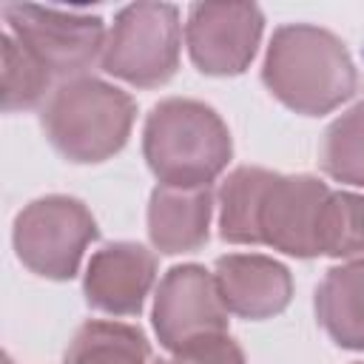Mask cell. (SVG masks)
<instances>
[{
  "mask_svg": "<svg viewBox=\"0 0 364 364\" xmlns=\"http://www.w3.org/2000/svg\"><path fill=\"white\" fill-rule=\"evenodd\" d=\"M358 364H364V361H358Z\"/></svg>",
  "mask_w": 364,
  "mask_h": 364,
  "instance_id": "d6986e66",
  "label": "cell"
},
{
  "mask_svg": "<svg viewBox=\"0 0 364 364\" xmlns=\"http://www.w3.org/2000/svg\"><path fill=\"white\" fill-rule=\"evenodd\" d=\"M318 165L333 182L364 188V102L347 108L327 125Z\"/></svg>",
  "mask_w": 364,
  "mask_h": 364,
  "instance_id": "9a60e30c",
  "label": "cell"
},
{
  "mask_svg": "<svg viewBox=\"0 0 364 364\" xmlns=\"http://www.w3.org/2000/svg\"><path fill=\"white\" fill-rule=\"evenodd\" d=\"M213 279L228 313L262 321L287 310L293 299L290 270L264 253H228L213 264Z\"/></svg>",
  "mask_w": 364,
  "mask_h": 364,
  "instance_id": "8fae6325",
  "label": "cell"
},
{
  "mask_svg": "<svg viewBox=\"0 0 364 364\" xmlns=\"http://www.w3.org/2000/svg\"><path fill=\"white\" fill-rule=\"evenodd\" d=\"M100 236L97 219L82 199L48 193L28 202L11 228L14 253L31 273L54 282L77 276L85 247Z\"/></svg>",
  "mask_w": 364,
  "mask_h": 364,
  "instance_id": "8992f818",
  "label": "cell"
},
{
  "mask_svg": "<svg viewBox=\"0 0 364 364\" xmlns=\"http://www.w3.org/2000/svg\"><path fill=\"white\" fill-rule=\"evenodd\" d=\"M134 119V97L88 74L60 82L40 108L46 139L63 159L77 165H97L119 154Z\"/></svg>",
  "mask_w": 364,
  "mask_h": 364,
  "instance_id": "277c9868",
  "label": "cell"
},
{
  "mask_svg": "<svg viewBox=\"0 0 364 364\" xmlns=\"http://www.w3.org/2000/svg\"><path fill=\"white\" fill-rule=\"evenodd\" d=\"M262 82L284 108L324 117L355 94L358 71L333 31L313 23H284L267 43Z\"/></svg>",
  "mask_w": 364,
  "mask_h": 364,
  "instance_id": "7a4b0ae2",
  "label": "cell"
},
{
  "mask_svg": "<svg viewBox=\"0 0 364 364\" xmlns=\"http://www.w3.org/2000/svg\"><path fill=\"white\" fill-rule=\"evenodd\" d=\"M321 256L355 262L364 259V193L353 191H333L318 233Z\"/></svg>",
  "mask_w": 364,
  "mask_h": 364,
  "instance_id": "e0dca14e",
  "label": "cell"
},
{
  "mask_svg": "<svg viewBox=\"0 0 364 364\" xmlns=\"http://www.w3.org/2000/svg\"><path fill=\"white\" fill-rule=\"evenodd\" d=\"M65 364H151V341L136 324L91 318L77 327Z\"/></svg>",
  "mask_w": 364,
  "mask_h": 364,
  "instance_id": "5bb4252c",
  "label": "cell"
},
{
  "mask_svg": "<svg viewBox=\"0 0 364 364\" xmlns=\"http://www.w3.org/2000/svg\"><path fill=\"white\" fill-rule=\"evenodd\" d=\"M156 279V256L139 242H111L91 253L82 276L85 304L108 316H139Z\"/></svg>",
  "mask_w": 364,
  "mask_h": 364,
  "instance_id": "30bf717a",
  "label": "cell"
},
{
  "mask_svg": "<svg viewBox=\"0 0 364 364\" xmlns=\"http://www.w3.org/2000/svg\"><path fill=\"white\" fill-rule=\"evenodd\" d=\"M0 14L6 20V31L60 82L85 77L94 60H102L108 34L100 14L34 3H6Z\"/></svg>",
  "mask_w": 364,
  "mask_h": 364,
  "instance_id": "52a82bcc",
  "label": "cell"
},
{
  "mask_svg": "<svg viewBox=\"0 0 364 364\" xmlns=\"http://www.w3.org/2000/svg\"><path fill=\"white\" fill-rule=\"evenodd\" d=\"M213 191L156 185L148 199V239L165 256L193 253L210 236Z\"/></svg>",
  "mask_w": 364,
  "mask_h": 364,
  "instance_id": "7c38bea8",
  "label": "cell"
},
{
  "mask_svg": "<svg viewBox=\"0 0 364 364\" xmlns=\"http://www.w3.org/2000/svg\"><path fill=\"white\" fill-rule=\"evenodd\" d=\"M330 185L310 173L242 165L219 188V236L230 245H264L296 259H316Z\"/></svg>",
  "mask_w": 364,
  "mask_h": 364,
  "instance_id": "6da1fadb",
  "label": "cell"
},
{
  "mask_svg": "<svg viewBox=\"0 0 364 364\" xmlns=\"http://www.w3.org/2000/svg\"><path fill=\"white\" fill-rule=\"evenodd\" d=\"M182 23L173 3H131L117 11L105 48L102 71L134 85H165L179 68Z\"/></svg>",
  "mask_w": 364,
  "mask_h": 364,
  "instance_id": "5b68a950",
  "label": "cell"
},
{
  "mask_svg": "<svg viewBox=\"0 0 364 364\" xmlns=\"http://www.w3.org/2000/svg\"><path fill=\"white\" fill-rule=\"evenodd\" d=\"M142 156L159 185L205 188L228 168L233 139L216 108L188 97H168L145 117Z\"/></svg>",
  "mask_w": 364,
  "mask_h": 364,
  "instance_id": "3957f363",
  "label": "cell"
},
{
  "mask_svg": "<svg viewBox=\"0 0 364 364\" xmlns=\"http://www.w3.org/2000/svg\"><path fill=\"white\" fill-rule=\"evenodd\" d=\"M151 364H245V353L225 333V336L205 338V341L176 353L173 358H162V361H151Z\"/></svg>",
  "mask_w": 364,
  "mask_h": 364,
  "instance_id": "ac0fdd59",
  "label": "cell"
},
{
  "mask_svg": "<svg viewBox=\"0 0 364 364\" xmlns=\"http://www.w3.org/2000/svg\"><path fill=\"white\" fill-rule=\"evenodd\" d=\"M51 82V71L9 31H3V111L17 114L37 108L46 100Z\"/></svg>",
  "mask_w": 364,
  "mask_h": 364,
  "instance_id": "2e32d148",
  "label": "cell"
},
{
  "mask_svg": "<svg viewBox=\"0 0 364 364\" xmlns=\"http://www.w3.org/2000/svg\"><path fill=\"white\" fill-rule=\"evenodd\" d=\"M313 307L333 344L364 353V259L330 267L316 287Z\"/></svg>",
  "mask_w": 364,
  "mask_h": 364,
  "instance_id": "4fadbf2b",
  "label": "cell"
},
{
  "mask_svg": "<svg viewBox=\"0 0 364 364\" xmlns=\"http://www.w3.org/2000/svg\"><path fill=\"white\" fill-rule=\"evenodd\" d=\"M264 31L256 3H193L185 20L191 63L208 77H236L253 63Z\"/></svg>",
  "mask_w": 364,
  "mask_h": 364,
  "instance_id": "9c48e42d",
  "label": "cell"
},
{
  "mask_svg": "<svg viewBox=\"0 0 364 364\" xmlns=\"http://www.w3.org/2000/svg\"><path fill=\"white\" fill-rule=\"evenodd\" d=\"M228 307L216 279L202 264H173L154 293V333L176 355L205 338L228 333Z\"/></svg>",
  "mask_w": 364,
  "mask_h": 364,
  "instance_id": "ba28073f",
  "label": "cell"
}]
</instances>
